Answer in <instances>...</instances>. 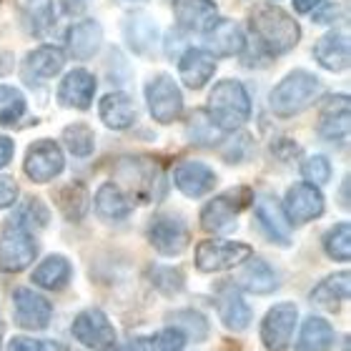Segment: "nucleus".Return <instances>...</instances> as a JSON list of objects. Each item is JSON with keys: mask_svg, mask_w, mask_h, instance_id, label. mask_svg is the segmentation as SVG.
Instances as JSON below:
<instances>
[{"mask_svg": "<svg viewBox=\"0 0 351 351\" xmlns=\"http://www.w3.org/2000/svg\"><path fill=\"white\" fill-rule=\"evenodd\" d=\"M101 121L113 131H125L138 121V108L128 93H108L98 106Z\"/></svg>", "mask_w": 351, "mask_h": 351, "instance_id": "25", "label": "nucleus"}, {"mask_svg": "<svg viewBox=\"0 0 351 351\" xmlns=\"http://www.w3.org/2000/svg\"><path fill=\"white\" fill-rule=\"evenodd\" d=\"M176 23L189 33H208L219 21V8L211 0H176Z\"/></svg>", "mask_w": 351, "mask_h": 351, "instance_id": "16", "label": "nucleus"}, {"mask_svg": "<svg viewBox=\"0 0 351 351\" xmlns=\"http://www.w3.org/2000/svg\"><path fill=\"white\" fill-rule=\"evenodd\" d=\"M8 221H13V223L28 228V231H36V228L48 226V221H51V211L45 208L40 198H28L25 204L15 208V213Z\"/></svg>", "mask_w": 351, "mask_h": 351, "instance_id": "36", "label": "nucleus"}, {"mask_svg": "<svg viewBox=\"0 0 351 351\" xmlns=\"http://www.w3.org/2000/svg\"><path fill=\"white\" fill-rule=\"evenodd\" d=\"M284 213L293 226L319 219L324 213V193L314 183H296L284 198Z\"/></svg>", "mask_w": 351, "mask_h": 351, "instance_id": "13", "label": "nucleus"}, {"mask_svg": "<svg viewBox=\"0 0 351 351\" xmlns=\"http://www.w3.org/2000/svg\"><path fill=\"white\" fill-rule=\"evenodd\" d=\"M18 201V183L13 176H0V211Z\"/></svg>", "mask_w": 351, "mask_h": 351, "instance_id": "45", "label": "nucleus"}, {"mask_svg": "<svg viewBox=\"0 0 351 351\" xmlns=\"http://www.w3.org/2000/svg\"><path fill=\"white\" fill-rule=\"evenodd\" d=\"M337 341L334 326L322 316H308L296 339V351H331Z\"/></svg>", "mask_w": 351, "mask_h": 351, "instance_id": "30", "label": "nucleus"}, {"mask_svg": "<svg viewBox=\"0 0 351 351\" xmlns=\"http://www.w3.org/2000/svg\"><path fill=\"white\" fill-rule=\"evenodd\" d=\"M301 176H304L308 183H314V186L329 183V178H331L329 158H326V156H311V158H306L304 166H301Z\"/></svg>", "mask_w": 351, "mask_h": 351, "instance_id": "43", "label": "nucleus"}, {"mask_svg": "<svg viewBox=\"0 0 351 351\" xmlns=\"http://www.w3.org/2000/svg\"><path fill=\"white\" fill-rule=\"evenodd\" d=\"M324 251L334 261L346 263L351 258V226L349 223H337L324 236Z\"/></svg>", "mask_w": 351, "mask_h": 351, "instance_id": "38", "label": "nucleus"}, {"mask_svg": "<svg viewBox=\"0 0 351 351\" xmlns=\"http://www.w3.org/2000/svg\"><path fill=\"white\" fill-rule=\"evenodd\" d=\"M98 351H123V349H113V346H108V349H98Z\"/></svg>", "mask_w": 351, "mask_h": 351, "instance_id": "51", "label": "nucleus"}, {"mask_svg": "<svg viewBox=\"0 0 351 351\" xmlns=\"http://www.w3.org/2000/svg\"><path fill=\"white\" fill-rule=\"evenodd\" d=\"M73 337L78 344L88 349H108L116 344V326L101 308H86L73 319Z\"/></svg>", "mask_w": 351, "mask_h": 351, "instance_id": "12", "label": "nucleus"}, {"mask_svg": "<svg viewBox=\"0 0 351 351\" xmlns=\"http://www.w3.org/2000/svg\"><path fill=\"white\" fill-rule=\"evenodd\" d=\"M131 211H133L131 198L125 196V191L118 183L108 181L95 191V213L103 221H123L131 216Z\"/></svg>", "mask_w": 351, "mask_h": 351, "instance_id": "28", "label": "nucleus"}, {"mask_svg": "<svg viewBox=\"0 0 351 351\" xmlns=\"http://www.w3.org/2000/svg\"><path fill=\"white\" fill-rule=\"evenodd\" d=\"M256 221L274 243H281V246L291 243V221L284 213V206L271 193H263L256 198Z\"/></svg>", "mask_w": 351, "mask_h": 351, "instance_id": "14", "label": "nucleus"}, {"mask_svg": "<svg viewBox=\"0 0 351 351\" xmlns=\"http://www.w3.org/2000/svg\"><path fill=\"white\" fill-rule=\"evenodd\" d=\"M93 95H95V78H93V73H88L83 68L71 71V73L60 81L58 98L68 108L86 110L88 106L93 103Z\"/></svg>", "mask_w": 351, "mask_h": 351, "instance_id": "23", "label": "nucleus"}, {"mask_svg": "<svg viewBox=\"0 0 351 351\" xmlns=\"http://www.w3.org/2000/svg\"><path fill=\"white\" fill-rule=\"evenodd\" d=\"M213 73H216V56L204 48H189L178 60V75L183 86L191 90L204 88L213 78Z\"/></svg>", "mask_w": 351, "mask_h": 351, "instance_id": "18", "label": "nucleus"}, {"mask_svg": "<svg viewBox=\"0 0 351 351\" xmlns=\"http://www.w3.org/2000/svg\"><path fill=\"white\" fill-rule=\"evenodd\" d=\"M63 66H66V53L56 45H40L23 60V78L28 83L48 81V78H56L63 71Z\"/></svg>", "mask_w": 351, "mask_h": 351, "instance_id": "19", "label": "nucleus"}, {"mask_svg": "<svg viewBox=\"0 0 351 351\" xmlns=\"http://www.w3.org/2000/svg\"><path fill=\"white\" fill-rule=\"evenodd\" d=\"M66 166V158H63V151L56 141L43 138L30 143L28 154H25V161H23V171L30 181L36 183H48L53 181L56 176H60Z\"/></svg>", "mask_w": 351, "mask_h": 351, "instance_id": "11", "label": "nucleus"}, {"mask_svg": "<svg viewBox=\"0 0 351 351\" xmlns=\"http://www.w3.org/2000/svg\"><path fill=\"white\" fill-rule=\"evenodd\" d=\"M148 241L161 256H181L189 249L191 234L181 216L173 213H158L148 223Z\"/></svg>", "mask_w": 351, "mask_h": 351, "instance_id": "7", "label": "nucleus"}, {"mask_svg": "<svg viewBox=\"0 0 351 351\" xmlns=\"http://www.w3.org/2000/svg\"><path fill=\"white\" fill-rule=\"evenodd\" d=\"M13 319L15 324L25 331H43L51 326L53 304L45 299L43 293L33 289H15L13 293Z\"/></svg>", "mask_w": 351, "mask_h": 351, "instance_id": "10", "label": "nucleus"}, {"mask_svg": "<svg viewBox=\"0 0 351 351\" xmlns=\"http://www.w3.org/2000/svg\"><path fill=\"white\" fill-rule=\"evenodd\" d=\"M63 143L75 158H88L95 151V133L86 123H71L63 131Z\"/></svg>", "mask_w": 351, "mask_h": 351, "instance_id": "37", "label": "nucleus"}, {"mask_svg": "<svg viewBox=\"0 0 351 351\" xmlns=\"http://www.w3.org/2000/svg\"><path fill=\"white\" fill-rule=\"evenodd\" d=\"M341 206L349 208V178H344V186H341Z\"/></svg>", "mask_w": 351, "mask_h": 351, "instance_id": "50", "label": "nucleus"}, {"mask_svg": "<svg viewBox=\"0 0 351 351\" xmlns=\"http://www.w3.org/2000/svg\"><path fill=\"white\" fill-rule=\"evenodd\" d=\"M254 201V191L246 189V186H239V189H231L226 193L216 196L213 201L204 206L201 211V226L208 231V234H223V231H231L239 219V213L251 206Z\"/></svg>", "mask_w": 351, "mask_h": 351, "instance_id": "4", "label": "nucleus"}, {"mask_svg": "<svg viewBox=\"0 0 351 351\" xmlns=\"http://www.w3.org/2000/svg\"><path fill=\"white\" fill-rule=\"evenodd\" d=\"M169 324L178 331H183L186 339H193V341H204L208 337V322L196 308H181L176 314H169Z\"/></svg>", "mask_w": 351, "mask_h": 351, "instance_id": "35", "label": "nucleus"}, {"mask_svg": "<svg viewBox=\"0 0 351 351\" xmlns=\"http://www.w3.org/2000/svg\"><path fill=\"white\" fill-rule=\"evenodd\" d=\"M189 138L193 143H201V146H213L219 141V128L204 113H193V118H191L189 123Z\"/></svg>", "mask_w": 351, "mask_h": 351, "instance_id": "42", "label": "nucleus"}, {"mask_svg": "<svg viewBox=\"0 0 351 351\" xmlns=\"http://www.w3.org/2000/svg\"><path fill=\"white\" fill-rule=\"evenodd\" d=\"M118 173H121L125 186H131V191L141 201H151L156 196V183H161L158 169L146 158H125L121 163Z\"/></svg>", "mask_w": 351, "mask_h": 351, "instance_id": "21", "label": "nucleus"}, {"mask_svg": "<svg viewBox=\"0 0 351 351\" xmlns=\"http://www.w3.org/2000/svg\"><path fill=\"white\" fill-rule=\"evenodd\" d=\"M38 256V241L33 231L18 226L13 221H5L0 231V269L8 274L25 271Z\"/></svg>", "mask_w": 351, "mask_h": 351, "instance_id": "5", "label": "nucleus"}, {"mask_svg": "<svg viewBox=\"0 0 351 351\" xmlns=\"http://www.w3.org/2000/svg\"><path fill=\"white\" fill-rule=\"evenodd\" d=\"M251 30L256 33L258 43L271 53V56H281L296 48L301 38V28L296 18L281 10L276 5H258L251 13Z\"/></svg>", "mask_w": 351, "mask_h": 351, "instance_id": "1", "label": "nucleus"}, {"mask_svg": "<svg viewBox=\"0 0 351 351\" xmlns=\"http://www.w3.org/2000/svg\"><path fill=\"white\" fill-rule=\"evenodd\" d=\"M151 281L154 286L158 289L161 293L166 296H173V293H181L183 291V284H186V278L178 269H171V266H156L151 271Z\"/></svg>", "mask_w": 351, "mask_h": 351, "instance_id": "41", "label": "nucleus"}, {"mask_svg": "<svg viewBox=\"0 0 351 351\" xmlns=\"http://www.w3.org/2000/svg\"><path fill=\"white\" fill-rule=\"evenodd\" d=\"M216 173L201 161H183L176 166L173 171V183L176 189L181 191L183 196L189 198H201L206 193H211L216 189Z\"/></svg>", "mask_w": 351, "mask_h": 351, "instance_id": "15", "label": "nucleus"}, {"mask_svg": "<svg viewBox=\"0 0 351 351\" xmlns=\"http://www.w3.org/2000/svg\"><path fill=\"white\" fill-rule=\"evenodd\" d=\"M103 40V28L95 21H83L71 28L68 33V51L75 60H88L93 58L95 51L101 48Z\"/></svg>", "mask_w": 351, "mask_h": 351, "instance_id": "31", "label": "nucleus"}, {"mask_svg": "<svg viewBox=\"0 0 351 351\" xmlns=\"http://www.w3.org/2000/svg\"><path fill=\"white\" fill-rule=\"evenodd\" d=\"M324 93L322 81L308 71H293L269 95V106L278 118H291L306 110Z\"/></svg>", "mask_w": 351, "mask_h": 351, "instance_id": "3", "label": "nucleus"}, {"mask_svg": "<svg viewBox=\"0 0 351 351\" xmlns=\"http://www.w3.org/2000/svg\"><path fill=\"white\" fill-rule=\"evenodd\" d=\"M234 286L239 289V291H249V293H258V296H263V293L276 291L278 276H276V271L271 269L263 258L249 256L246 261H243L241 271L236 274Z\"/></svg>", "mask_w": 351, "mask_h": 351, "instance_id": "22", "label": "nucleus"}, {"mask_svg": "<svg viewBox=\"0 0 351 351\" xmlns=\"http://www.w3.org/2000/svg\"><path fill=\"white\" fill-rule=\"evenodd\" d=\"M88 3H90V0H60V5H63V10H66V13H81L83 8L88 5Z\"/></svg>", "mask_w": 351, "mask_h": 351, "instance_id": "48", "label": "nucleus"}, {"mask_svg": "<svg viewBox=\"0 0 351 351\" xmlns=\"http://www.w3.org/2000/svg\"><path fill=\"white\" fill-rule=\"evenodd\" d=\"M324 0H293V5H296V13H311L316 5H322Z\"/></svg>", "mask_w": 351, "mask_h": 351, "instance_id": "49", "label": "nucleus"}, {"mask_svg": "<svg viewBox=\"0 0 351 351\" xmlns=\"http://www.w3.org/2000/svg\"><path fill=\"white\" fill-rule=\"evenodd\" d=\"M216 304H219V316H221V322H223L226 329L246 331L251 326V319H254L251 306L246 304V299H243L241 291H239L234 284L221 286Z\"/></svg>", "mask_w": 351, "mask_h": 351, "instance_id": "20", "label": "nucleus"}, {"mask_svg": "<svg viewBox=\"0 0 351 351\" xmlns=\"http://www.w3.org/2000/svg\"><path fill=\"white\" fill-rule=\"evenodd\" d=\"M23 21H25V28L33 36H43L48 33L53 25V0H25V8H23Z\"/></svg>", "mask_w": 351, "mask_h": 351, "instance_id": "34", "label": "nucleus"}, {"mask_svg": "<svg viewBox=\"0 0 351 351\" xmlns=\"http://www.w3.org/2000/svg\"><path fill=\"white\" fill-rule=\"evenodd\" d=\"M186 334L178 331L176 326H169V329H161L158 334L148 337L141 341V351H183L186 349Z\"/></svg>", "mask_w": 351, "mask_h": 351, "instance_id": "40", "label": "nucleus"}, {"mask_svg": "<svg viewBox=\"0 0 351 351\" xmlns=\"http://www.w3.org/2000/svg\"><path fill=\"white\" fill-rule=\"evenodd\" d=\"M206 43H208V53H213L216 58H231L246 48V38L239 23L234 21H216L208 33H206Z\"/></svg>", "mask_w": 351, "mask_h": 351, "instance_id": "24", "label": "nucleus"}, {"mask_svg": "<svg viewBox=\"0 0 351 351\" xmlns=\"http://www.w3.org/2000/svg\"><path fill=\"white\" fill-rule=\"evenodd\" d=\"M299 322V308L291 301L276 304L266 311L261 322V341L269 351H284L291 344V337Z\"/></svg>", "mask_w": 351, "mask_h": 351, "instance_id": "8", "label": "nucleus"}, {"mask_svg": "<svg viewBox=\"0 0 351 351\" xmlns=\"http://www.w3.org/2000/svg\"><path fill=\"white\" fill-rule=\"evenodd\" d=\"M13 151H15V143L8 136H0V169H5L10 158H13Z\"/></svg>", "mask_w": 351, "mask_h": 351, "instance_id": "46", "label": "nucleus"}, {"mask_svg": "<svg viewBox=\"0 0 351 351\" xmlns=\"http://www.w3.org/2000/svg\"><path fill=\"white\" fill-rule=\"evenodd\" d=\"M339 15H341V8L339 5H329V8H324V10H319V13L314 15V23H334L339 21Z\"/></svg>", "mask_w": 351, "mask_h": 351, "instance_id": "47", "label": "nucleus"}, {"mask_svg": "<svg viewBox=\"0 0 351 351\" xmlns=\"http://www.w3.org/2000/svg\"><path fill=\"white\" fill-rule=\"evenodd\" d=\"M206 116L219 131H239L251 116V98L246 93L243 83L226 78L219 81L208 95V108Z\"/></svg>", "mask_w": 351, "mask_h": 351, "instance_id": "2", "label": "nucleus"}, {"mask_svg": "<svg viewBox=\"0 0 351 351\" xmlns=\"http://www.w3.org/2000/svg\"><path fill=\"white\" fill-rule=\"evenodd\" d=\"M0 339H3V324H0Z\"/></svg>", "mask_w": 351, "mask_h": 351, "instance_id": "52", "label": "nucleus"}, {"mask_svg": "<svg viewBox=\"0 0 351 351\" xmlns=\"http://www.w3.org/2000/svg\"><path fill=\"white\" fill-rule=\"evenodd\" d=\"M314 56L322 68H326L331 73H339L349 66V40L341 33H326L314 45Z\"/></svg>", "mask_w": 351, "mask_h": 351, "instance_id": "29", "label": "nucleus"}, {"mask_svg": "<svg viewBox=\"0 0 351 351\" xmlns=\"http://www.w3.org/2000/svg\"><path fill=\"white\" fill-rule=\"evenodd\" d=\"M125 38L131 51H136L138 56H151L158 40V28L148 15H128L125 21Z\"/></svg>", "mask_w": 351, "mask_h": 351, "instance_id": "32", "label": "nucleus"}, {"mask_svg": "<svg viewBox=\"0 0 351 351\" xmlns=\"http://www.w3.org/2000/svg\"><path fill=\"white\" fill-rule=\"evenodd\" d=\"M249 256H254V249L241 241H201L196 246V269L204 274L228 271L234 266H241Z\"/></svg>", "mask_w": 351, "mask_h": 351, "instance_id": "6", "label": "nucleus"}, {"mask_svg": "<svg viewBox=\"0 0 351 351\" xmlns=\"http://www.w3.org/2000/svg\"><path fill=\"white\" fill-rule=\"evenodd\" d=\"M71 276H73V266L66 256L60 254H53V256L43 258L38 263L36 271H33V284L45 289V291H60L71 284Z\"/></svg>", "mask_w": 351, "mask_h": 351, "instance_id": "27", "label": "nucleus"}, {"mask_svg": "<svg viewBox=\"0 0 351 351\" xmlns=\"http://www.w3.org/2000/svg\"><path fill=\"white\" fill-rule=\"evenodd\" d=\"M146 101L151 116L158 121V123L169 125L173 123L176 118L183 113V95L176 86V81L171 75L158 73L154 81L146 86Z\"/></svg>", "mask_w": 351, "mask_h": 351, "instance_id": "9", "label": "nucleus"}, {"mask_svg": "<svg viewBox=\"0 0 351 351\" xmlns=\"http://www.w3.org/2000/svg\"><path fill=\"white\" fill-rule=\"evenodd\" d=\"M351 118V103L349 95H334L324 103L322 113H319V123L316 131L324 141H344L349 136V121Z\"/></svg>", "mask_w": 351, "mask_h": 351, "instance_id": "17", "label": "nucleus"}, {"mask_svg": "<svg viewBox=\"0 0 351 351\" xmlns=\"http://www.w3.org/2000/svg\"><path fill=\"white\" fill-rule=\"evenodd\" d=\"M56 204L68 221H81L88 208V191L83 183H66L56 193Z\"/></svg>", "mask_w": 351, "mask_h": 351, "instance_id": "33", "label": "nucleus"}, {"mask_svg": "<svg viewBox=\"0 0 351 351\" xmlns=\"http://www.w3.org/2000/svg\"><path fill=\"white\" fill-rule=\"evenodd\" d=\"M349 289H351V276L349 271H339V274H331L316 286L311 291V304L324 311H339L341 304L349 299Z\"/></svg>", "mask_w": 351, "mask_h": 351, "instance_id": "26", "label": "nucleus"}, {"mask_svg": "<svg viewBox=\"0 0 351 351\" xmlns=\"http://www.w3.org/2000/svg\"><path fill=\"white\" fill-rule=\"evenodd\" d=\"M25 113V95L13 86H0V125H15Z\"/></svg>", "mask_w": 351, "mask_h": 351, "instance_id": "39", "label": "nucleus"}, {"mask_svg": "<svg viewBox=\"0 0 351 351\" xmlns=\"http://www.w3.org/2000/svg\"><path fill=\"white\" fill-rule=\"evenodd\" d=\"M8 351H66L58 341H43L33 337H13L8 341Z\"/></svg>", "mask_w": 351, "mask_h": 351, "instance_id": "44", "label": "nucleus"}]
</instances>
